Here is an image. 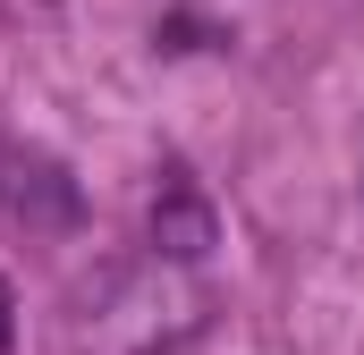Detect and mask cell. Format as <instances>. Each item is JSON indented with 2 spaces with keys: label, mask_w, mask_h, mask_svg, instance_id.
<instances>
[{
  "label": "cell",
  "mask_w": 364,
  "mask_h": 355,
  "mask_svg": "<svg viewBox=\"0 0 364 355\" xmlns=\"http://www.w3.org/2000/svg\"><path fill=\"white\" fill-rule=\"evenodd\" d=\"M17 339V296H9V279H0V347Z\"/></svg>",
  "instance_id": "obj_3"
},
{
  "label": "cell",
  "mask_w": 364,
  "mask_h": 355,
  "mask_svg": "<svg viewBox=\"0 0 364 355\" xmlns=\"http://www.w3.org/2000/svg\"><path fill=\"white\" fill-rule=\"evenodd\" d=\"M212 246H220L212 203H203L195 186H161V195H153V254H161V263H203Z\"/></svg>",
  "instance_id": "obj_2"
},
{
  "label": "cell",
  "mask_w": 364,
  "mask_h": 355,
  "mask_svg": "<svg viewBox=\"0 0 364 355\" xmlns=\"http://www.w3.org/2000/svg\"><path fill=\"white\" fill-rule=\"evenodd\" d=\"M0 220L68 229V220H77V186H68V170H60V161H43V153L0 144Z\"/></svg>",
  "instance_id": "obj_1"
}]
</instances>
